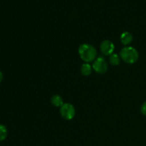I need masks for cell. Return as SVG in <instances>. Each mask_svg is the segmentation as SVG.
<instances>
[{
	"label": "cell",
	"instance_id": "cell-1",
	"mask_svg": "<svg viewBox=\"0 0 146 146\" xmlns=\"http://www.w3.org/2000/svg\"><path fill=\"white\" fill-rule=\"evenodd\" d=\"M78 54L84 61L86 63L92 62L96 60L97 52L92 45L88 44H81L78 48Z\"/></svg>",
	"mask_w": 146,
	"mask_h": 146
},
{
	"label": "cell",
	"instance_id": "cell-2",
	"mask_svg": "<svg viewBox=\"0 0 146 146\" xmlns=\"http://www.w3.org/2000/svg\"><path fill=\"white\" fill-rule=\"evenodd\" d=\"M120 56L124 62L133 64L138 61L139 54L135 48L131 46H126L122 48L120 53Z\"/></svg>",
	"mask_w": 146,
	"mask_h": 146
},
{
	"label": "cell",
	"instance_id": "cell-3",
	"mask_svg": "<svg viewBox=\"0 0 146 146\" xmlns=\"http://www.w3.org/2000/svg\"><path fill=\"white\" fill-rule=\"evenodd\" d=\"M60 113L65 120H71L75 116V108L71 104H64L60 108Z\"/></svg>",
	"mask_w": 146,
	"mask_h": 146
},
{
	"label": "cell",
	"instance_id": "cell-4",
	"mask_svg": "<svg viewBox=\"0 0 146 146\" xmlns=\"http://www.w3.org/2000/svg\"><path fill=\"white\" fill-rule=\"evenodd\" d=\"M92 68L99 74H104L108 71V64L103 57H98L94 61Z\"/></svg>",
	"mask_w": 146,
	"mask_h": 146
},
{
	"label": "cell",
	"instance_id": "cell-5",
	"mask_svg": "<svg viewBox=\"0 0 146 146\" xmlns=\"http://www.w3.org/2000/svg\"><path fill=\"white\" fill-rule=\"evenodd\" d=\"M101 51L104 55L106 56H111L113 53L115 46L114 44L109 40H105L103 41L100 46Z\"/></svg>",
	"mask_w": 146,
	"mask_h": 146
},
{
	"label": "cell",
	"instance_id": "cell-6",
	"mask_svg": "<svg viewBox=\"0 0 146 146\" xmlns=\"http://www.w3.org/2000/svg\"><path fill=\"white\" fill-rule=\"evenodd\" d=\"M133 41V36L128 31H125L121 35V41L123 45L127 46Z\"/></svg>",
	"mask_w": 146,
	"mask_h": 146
},
{
	"label": "cell",
	"instance_id": "cell-7",
	"mask_svg": "<svg viewBox=\"0 0 146 146\" xmlns=\"http://www.w3.org/2000/svg\"><path fill=\"white\" fill-rule=\"evenodd\" d=\"M51 104L56 107H61L64 104V101L61 98V96L59 95H54L53 96L51 99Z\"/></svg>",
	"mask_w": 146,
	"mask_h": 146
},
{
	"label": "cell",
	"instance_id": "cell-8",
	"mask_svg": "<svg viewBox=\"0 0 146 146\" xmlns=\"http://www.w3.org/2000/svg\"><path fill=\"white\" fill-rule=\"evenodd\" d=\"M91 71H92V67L88 63L83 64L81 68V74H82V75L85 76H88L91 75Z\"/></svg>",
	"mask_w": 146,
	"mask_h": 146
},
{
	"label": "cell",
	"instance_id": "cell-9",
	"mask_svg": "<svg viewBox=\"0 0 146 146\" xmlns=\"http://www.w3.org/2000/svg\"><path fill=\"white\" fill-rule=\"evenodd\" d=\"M109 61L111 65L118 66L120 64V58L119 56L116 54H113L110 56Z\"/></svg>",
	"mask_w": 146,
	"mask_h": 146
},
{
	"label": "cell",
	"instance_id": "cell-10",
	"mask_svg": "<svg viewBox=\"0 0 146 146\" xmlns=\"http://www.w3.org/2000/svg\"><path fill=\"white\" fill-rule=\"evenodd\" d=\"M7 128L4 125H0V141H3L6 139L7 136Z\"/></svg>",
	"mask_w": 146,
	"mask_h": 146
},
{
	"label": "cell",
	"instance_id": "cell-11",
	"mask_svg": "<svg viewBox=\"0 0 146 146\" xmlns=\"http://www.w3.org/2000/svg\"><path fill=\"white\" fill-rule=\"evenodd\" d=\"M141 113H142L143 115H146V101L143 104L142 106H141Z\"/></svg>",
	"mask_w": 146,
	"mask_h": 146
},
{
	"label": "cell",
	"instance_id": "cell-12",
	"mask_svg": "<svg viewBox=\"0 0 146 146\" xmlns=\"http://www.w3.org/2000/svg\"><path fill=\"white\" fill-rule=\"evenodd\" d=\"M2 80H3V74H2V73L0 71V83L2 81Z\"/></svg>",
	"mask_w": 146,
	"mask_h": 146
}]
</instances>
